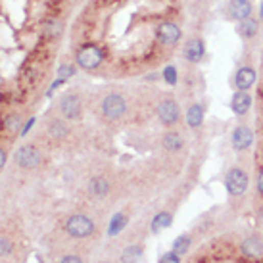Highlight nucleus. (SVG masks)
Instances as JSON below:
<instances>
[{"label": "nucleus", "instance_id": "nucleus-1", "mask_svg": "<svg viewBox=\"0 0 263 263\" xmlns=\"http://www.w3.org/2000/svg\"><path fill=\"white\" fill-rule=\"evenodd\" d=\"M92 231H94V223L87 216H81V213L71 216L65 223V232L73 238H87L92 234Z\"/></svg>", "mask_w": 263, "mask_h": 263}, {"label": "nucleus", "instance_id": "nucleus-2", "mask_svg": "<svg viewBox=\"0 0 263 263\" xmlns=\"http://www.w3.org/2000/svg\"><path fill=\"white\" fill-rule=\"evenodd\" d=\"M127 112V102H125V98L121 94H108L106 98L102 100V113L104 117H108V119H119L123 117Z\"/></svg>", "mask_w": 263, "mask_h": 263}, {"label": "nucleus", "instance_id": "nucleus-3", "mask_svg": "<svg viewBox=\"0 0 263 263\" xmlns=\"http://www.w3.org/2000/svg\"><path fill=\"white\" fill-rule=\"evenodd\" d=\"M102 60H104L102 50L96 46V44H85L77 52V64L83 69H96L98 65L102 64Z\"/></svg>", "mask_w": 263, "mask_h": 263}, {"label": "nucleus", "instance_id": "nucleus-4", "mask_svg": "<svg viewBox=\"0 0 263 263\" xmlns=\"http://www.w3.org/2000/svg\"><path fill=\"white\" fill-rule=\"evenodd\" d=\"M225 186H227V190L229 194L232 196H240V194H244L248 188V175L244 169L240 168H232L227 175H225Z\"/></svg>", "mask_w": 263, "mask_h": 263}, {"label": "nucleus", "instance_id": "nucleus-5", "mask_svg": "<svg viewBox=\"0 0 263 263\" xmlns=\"http://www.w3.org/2000/svg\"><path fill=\"white\" fill-rule=\"evenodd\" d=\"M181 27L173 21H163V23L158 25V29H156V39L158 42H161L163 46H173L177 44L179 40H181Z\"/></svg>", "mask_w": 263, "mask_h": 263}, {"label": "nucleus", "instance_id": "nucleus-6", "mask_svg": "<svg viewBox=\"0 0 263 263\" xmlns=\"http://www.w3.org/2000/svg\"><path fill=\"white\" fill-rule=\"evenodd\" d=\"M158 117H160L161 123L168 125V127L175 125L177 121H179V117H181L179 104H177L175 100H163V102H160V106H158Z\"/></svg>", "mask_w": 263, "mask_h": 263}, {"label": "nucleus", "instance_id": "nucleus-7", "mask_svg": "<svg viewBox=\"0 0 263 263\" xmlns=\"http://www.w3.org/2000/svg\"><path fill=\"white\" fill-rule=\"evenodd\" d=\"M16 161H17V165H19V168L31 169L40 161V154H39V150H37L35 146H31V144H25V146H21V148L17 150Z\"/></svg>", "mask_w": 263, "mask_h": 263}, {"label": "nucleus", "instance_id": "nucleus-8", "mask_svg": "<svg viewBox=\"0 0 263 263\" xmlns=\"http://www.w3.org/2000/svg\"><path fill=\"white\" fill-rule=\"evenodd\" d=\"M231 142L234 150H246V148H250L252 142H254V131L248 129L246 125H240V127H236L232 131Z\"/></svg>", "mask_w": 263, "mask_h": 263}, {"label": "nucleus", "instance_id": "nucleus-9", "mask_svg": "<svg viewBox=\"0 0 263 263\" xmlns=\"http://www.w3.org/2000/svg\"><path fill=\"white\" fill-rule=\"evenodd\" d=\"M255 79H257V73H255L254 67H250V65H244V67H240L236 75H234V85L238 90H250V88L254 87Z\"/></svg>", "mask_w": 263, "mask_h": 263}, {"label": "nucleus", "instance_id": "nucleus-10", "mask_svg": "<svg viewBox=\"0 0 263 263\" xmlns=\"http://www.w3.org/2000/svg\"><path fill=\"white\" fill-rule=\"evenodd\" d=\"M60 110L64 113V117L67 119H77L81 115V100L77 94H67L62 98V104H60Z\"/></svg>", "mask_w": 263, "mask_h": 263}, {"label": "nucleus", "instance_id": "nucleus-11", "mask_svg": "<svg viewBox=\"0 0 263 263\" xmlns=\"http://www.w3.org/2000/svg\"><path fill=\"white\" fill-rule=\"evenodd\" d=\"M206 54V44L202 39H190L184 46V58L192 62V64H198L200 60Z\"/></svg>", "mask_w": 263, "mask_h": 263}, {"label": "nucleus", "instance_id": "nucleus-12", "mask_svg": "<svg viewBox=\"0 0 263 263\" xmlns=\"http://www.w3.org/2000/svg\"><path fill=\"white\" fill-rule=\"evenodd\" d=\"M229 16L232 19H236V21L252 17V4H250V0H231V4H229Z\"/></svg>", "mask_w": 263, "mask_h": 263}, {"label": "nucleus", "instance_id": "nucleus-13", "mask_svg": "<svg viewBox=\"0 0 263 263\" xmlns=\"http://www.w3.org/2000/svg\"><path fill=\"white\" fill-rule=\"evenodd\" d=\"M250 106H252V96L248 94L246 90L234 92V96H232V100H231V108L236 115H246Z\"/></svg>", "mask_w": 263, "mask_h": 263}, {"label": "nucleus", "instance_id": "nucleus-14", "mask_svg": "<svg viewBox=\"0 0 263 263\" xmlns=\"http://www.w3.org/2000/svg\"><path fill=\"white\" fill-rule=\"evenodd\" d=\"M240 250L248 257H259V255H263V240L257 238V236H250L242 242Z\"/></svg>", "mask_w": 263, "mask_h": 263}, {"label": "nucleus", "instance_id": "nucleus-15", "mask_svg": "<svg viewBox=\"0 0 263 263\" xmlns=\"http://www.w3.org/2000/svg\"><path fill=\"white\" fill-rule=\"evenodd\" d=\"M186 121L192 129L200 127L204 123V106L202 104H192L186 112Z\"/></svg>", "mask_w": 263, "mask_h": 263}, {"label": "nucleus", "instance_id": "nucleus-16", "mask_svg": "<svg viewBox=\"0 0 263 263\" xmlns=\"http://www.w3.org/2000/svg\"><path fill=\"white\" fill-rule=\"evenodd\" d=\"M171 223H173V217H171V213H168V211H161V213H158V216L152 219L150 229H152V232H160V231H163V229L171 227Z\"/></svg>", "mask_w": 263, "mask_h": 263}, {"label": "nucleus", "instance_id": "nucleus-17", "mask_svg": "<svg viewBox=\"0 0 263 263\" xmlns=\"http://www.w3.org/2000/svg\"><path fill=\"white\" fill-rule=\"evenodd\" d=\"M183 136L175 133V131H171V133H165L163 135V146H165V150L169 152H177L183 148Z\"/></svg>", "mask_w": 263, "mask_h": 263}, {"label": "nucleus", "instance_id": "nucleus-18", "mask_svg": "<svg viewBox=\"0 0 263 263\" xmlns=\"http://www.w3.org/2000/svg\"><path fill=\"white\" fill-rule=\"evenodd\" d=\"M88 188H90V192H92L94 196L102 198V196H106V194L110 192V183H108L106 179H102V177H94V179L90 181V184H88Z\"/></svg>", "mask_w": 263, "mask_h": 263}, {"label": "nucleus", "instance_id": "nucleus-19", "mask_svg": "<svg viewBox=\"0 0 263 263\" xmlns=\"http://www.w3.org/2000/svg\"><path fill=\"white\" fill-rule=\"evenodd\" d=\"M142 255V246L140 244H133V246L125 248V252L121 255V261L123 263H136Z\"/></svg>", "mask_w": 263, "mask_h": 263}, {"label": "nucleus", "instance_id": "nucleus-20", "mask_svg": "<svg viewBox=\"0 0 263 263\" xmlns=\"http://www.w3.org/2000/svg\"><path fill=\"white\" fill-rule=\"evenodd\" d=\"M238 31L242 37H248V39H252L255 37V33H257V23H255L254 17H248V19H242L238 23Z\"/></svg>", "mask_w": 263, "mask_h": 263}, {"label": "nucleus", "instance_id": "nucleus-21", "mask_svg": "<svg viewBox=\"0 0 263 263\" xmlns=\"http://www.w3.org/2000/svg\"><path fill=\"white\" fill-rule=\"evenodd\" d=\"M127 225V217L123 216V213H115L112 217V221H110V229H108V234L110 236H115V234H119L121 229Z\"/></svg>", "mask_w": 263, "mask_h": 263}, {"label": "nucleus", "instance_id": "nucleus-22", "mask_svg": "<svg viewBox=\"0 0 263 263\" xmlns=\"http://www.w3.org/2000/svg\"><path fill=\"white\" fill-rule=\"evenodd\" d=\"M188 248H190V238L186 236V234H183V236H179V238H175V242H173V252L179 255H183L188 252Z\"/></svg>", "mask_w": 263, "mask_h": 263}, {"label": "nucleus", "instance_id": "nucleus-23", "mask_svg": "<svg viewBox=\"0 0 263 263\" xmlns=\"http://www.w3.org/2000/svg\"><path fill=\"white\" fill-rule=\"evenodd\" d=\"M48 133L54 136V138H62V136L67 133V129L64 127V123L62 121H52V125L48 129Z\"/></svg>", "mask_w": 263, "mask_h": 263}, {"label": "nucleus", "instance_id": "nucleus-24", "mask_svg": "<svg viewBox=\"0 0 263 263\" xmlns=\"http://www.w3.org/2000/svg\"><path fill=\"white\" fill-rule=\"evenodd\" d=\"M163 77H165V81H168L169 85H177V67L168 65L165 71H163Z\"/></svg>", "mask_w": 263, "mask_h": 263}, {"label": "nucleus", "instance_id": "nucleus-25", "mask_svg": "<svg viewBox=\"0 0 263 263\" xmlns=\"http://www.w3.org/2000/svg\"><path fill=\"white\" fill-rule=\"evenodd\" d=\"M160 263H181V255L175 254V252L171 250V252H168L165 255H161Z\"/></svg>", "mask_w": 263, "mask_h": 263}, {"label": "nucleus", "instance_id": "nucleus-26", "mask_svg": "<svg viewBox=\"0 0 263 263\" xmlns=\"http://www.w3.org/2000/svg\"><path fill=\"white\" fill-rule=\"evenodd\" d=\"M75 69H73L71 65H62L60 69H58V75H60V79H67V77H71Z\"/></svg>", "mask_w": 263, "mask_h": 263}, {"label": "nucleus", "instance_id": "nucleus-27", "mask_svg": "<svg viewBox=\"0 0 263 263\" xmlns=\"http://www.w3.org/2000/svg\"><path fill=\"white\" fill-rule=\"evenodd\" d=\"M17 127H19V115H10L8 119H6V129L16 131Z\"/></svg>", "mask_w": 263, "mask_h": 263}, {"label": "nucleus", "instance_id": "nucleus-28", "mask_svg": "<svg viewBox=\"0 0 263 263\" xmlns=\"http://www.w3.org/2000/svg\"><path fill=\"white\" fill-rule=\"evenodd\" d=\"M10 252H12V244H10V240L0 238V255H8Z\"/></svg>", "mask_w": 263, "mask_h": 263}, {"label": "nucleus", "instance_id": "nucleus-29", "mask_svg": "<svg viewBox=\"0 0 263 263\" xmlns=\"http://www.w3.org/2000/svg\"><path fill=\"white\" fill-rule=\"evenodd\" d=\"M60 29H62V25H60V23H50L46 27V35L54 37V35H58V33H60Z\"/></svg>", "mask_w": 263, "mask_h": 263}, {"label": "nucleus", "instance_id": "nucleus-30", "mask_svg": "<svg viewBox=\"0 0 263 263\" xmlns=\"http://www.w3.org/2000/svg\"><path fill=\"white\" fill-rule=\"evenodd\" d=\"M60 263H83V259H81V257H77V255H65Z\"/></svg>", "mask_w": 263, "mask_h": 263}, {"label": "nucleus", "instance_id": "nucleus-31", "mask_svg": "<svg viewBox=\"0 0 263 263\" xmlns=\"http://www.w3.org/2000/svg\"><path fill=\"white\" fill-rule=\"evenodd\" d=\"M257 192L263 194V169H261V173H259V177H257Z\"/></svg>", "mask_w": 263, "mask_h": 263}, {"label": "nucleus", "instance_id": "nucleus-32", "mask_svg": "<svg viewBox=\"0 0 263 263\" xmlns=\"http://www.w3.org/2000/svg\"><path fill=\"white\" fill-rule=\"evenodd\" d=\"M33 123H35V119H29V121H27V125L23 127V135H27V131H29V129L33 127Z\"/></svg>", "mask_w": 263, "mask_h": 263}, {"label": "nucleus", "instance_id": "nucleus-33", "mask_svg": "<svg viewBox=\"0 0 263 263\" xmlns=\"http://www.w3.org/2000/svg\"><path fill=\"white\" fill-rule=\"evenodd\" d=\"M4 161H6V152H4V150H0V168L4 165Z\"/></svg>", "mask_w": 263, "mask_h": 263}, {"label": "nucleus", "instance_id": "nucleus-34", "mask_svg": "<svg viewBox=\"0 0 263 263\" xmlns=\"http://www.w3.org/2000/svg\"><path fill=\"white\" fill-rule=\"evenodd\" d=\"M261 17H263V4H261Z\"/></svg>", "mask_w": 263, "mask_h": 263}]
</instances>
